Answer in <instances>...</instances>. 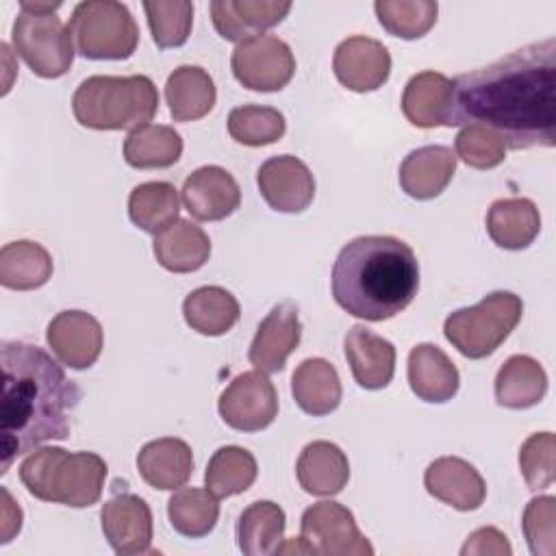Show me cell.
<instances>
[{
    "label": "cell",
    "instance_id": "cell-26",
    "mask_svg": "<svg viewBox=\"0 0 556 556\" xmlns=\"http://www.w3.org/2000/svg\"><path fill=\"white\" fill-rule=\"evenodd\" d=\"M159 265L174 274H191L211 256L208 235L189 219H176L172 226L154 235L152 243Z\"/></svg>",
    "mask_w": 556,
    "mask_h": 556
},
{
    "label": "cell",
    "instance_id": "cell-2",
    "mask_svg": "<svg viewBox=\"0 0 556 556\" xmlns=\"http://www.w3.org/2000/svg\"><path fill=\"white\" fill-rule=\"evenodd\" d=\"M0 473L48 441L67 439L80 389L41 348L4 341L2 350Z\"/></svg>",
    "mask_w": 556,
    "mask_h": 556
},
{
    "label": "cell",
    "instance_id": "cell-8",
    "mask_svg": "<svg viewBox=\"0 0 556 556\" xmlns=\"http://www.w3.org/2000/svg\"><path fill=\"white\" fill-rule=\"evenodd\" d=\"M67 28L78 54L93 61L128 59L139 43V28L132 13L115 0L78 2Z\"/></svg>",
    "mask_w": 556,
    "mask_h": 556
},
{
    "label": "cell",
    "instance_id": "cell-4",
    "mask_svg": "<svg viewBox=\"0 0 556 556\" xmlns=\"http://www.w3.org/2000/svg\"><path fill=\"white\" fill-rule=\"evenodd\" d=\"M106 463L93 452H67L63 447H39L20 465L26 491L43 502L85 508L100 500Z\"/></svg>",
    "mask_w": 556,
    "mask_h": 556
},
{
    "label": "cell",
    "instance_id": "cell-43",
    "mask_svg": "<svg viewBox=\"0 0 556 556\" xmlns=\"http://www.w3.org/2000/svg\"><path fill=\"white\" fill-rule=\"evenodd\" d=\"M554 519H556V497L541 495L528 502L521 519V528L528 541V547L534 556H552L556 549L554 539Z\"/></svg>",
    "mask_w": 556,
    "mask_h": 556
},
{
    "label": "cell",
    "instance_id": "cell-32",
    "mask_svg": "<svg viewBox=\"0 0 556 556\" xmlns=\"http://www.w3.org/2000/svg\"><path fill=\"white\" fill-rule=\"evenodd\" d=\"M50 252L28 239L4 243L0 250V285L13 291H33L52 278Z\"/></svg>",
    "mask_w": 556,
    "mask_h": 556
},
{
    "label": "cell",
    "instance_id": "cell-18",
    "mask_svg": "<svg viewBox=\"0 0 556 556\" xmlns=\"http://www.w3.org/2000/svg\"><path fill=\"white\" fill-rule=\"evenodd\" d=\"M291 11V2L278 0H215L211 20L219 37L243 43L278 26Z\"/></svg>",
    "mask_w": 556,
    "mask_h": 556
},
{
    "label": "cell",
    "instance_id": "cell-12",
    "mask_svg": "<svg viewBox=\"0 0 556 556\" xmlns=\"http://www.w3.org/2000/svg\"><path fill=\"white\" fill-rule=\"evenodd\" d=\"M263 200L278 213H302L315 198V178L293 154L267 159L256 172Z\"/></svg>",
    "mask_w": 556,
    "mask_h": 556
},
{
    "label": "cell",
    "instance_id": "cell-39",
    "mask_svg": "<svg viewBox=\"0 0 556 556\" xmlns=\"http://www.w3.org/2000/svg\"><path fill=\"white\" fill-rule=\"evenodd\" d=\"M374 11L389 35L419 39L437 24L439 4L432 0H378Z\"/></svg>",
    "mask_w": 556,
    "mask_h": 556
},
{
    "label": "cell",
    "instance_id": "cell-36",
    "mask_svg": "<svg viewBox=\"0 0 556 556\" xmlns=\"http://www.w3.org/2000/svg\"><path fill=\"white\" fill-rule=\"evenodd\" d=\"M256 473L258 465L252 452L239 445H224L213 452L204 471V484L217 497H232L248 491Z\"/></svg>",
    "mask_w": 556,
    "mask_h": 556
},
{
    "label": "cell",
    "instance_id": "cell-16",
    "mask_svg": "<svg viewBox=\"0 0 556 556\" xmlns=\"http://www.w3.org/2000/svg\"><path fill=\"white\" fill-rule=\"evenodd\" d=\"M182 204L193 219L219 222L241 204V189L230 172L219 165H204L182 182Z\"/></svg>",
    "mask_w": 556,
    "mask_h": 556
},
{
    "label": "cell",
    "instance_id": "cell-40",
    "mask_svg": "<svg viewBox=\"0 0 556 556\" xmlns=\"http://www.w3.org/2000/svg\"><path fill=\"white\" fill-rule=\"evenodd\" d=\"M152 39L159 48H178L187 43L193 26V4L187 0L143 2Z\"/></svg>",
    "mask_w": 556,
    "mask_h": 556
},
{
    "label": "cell",
    "instance_id": "cell-11",
    "mask_svg": "<svg viewBox=\"0 0 556 556\" xmlns=\"http://www.w3.org/2000/svg\"><path fill=\"white\" fill-rule=\"evenodd\" d=\"M219 417L239 432L265 430L278 415V393L265 371H243L222 391Z\"/></svg>",
    "mask_w": 556,
    "mask_h": 556
},
{
    "label": "cell",
    "instance_id": "cell-25",
    "mask_svg": "<svg viewBox=\"0 0 556 556\" xmlns=\"http://www.w3.org/2000/svg\"><path fill=\"white\" fill-rule=\"evenodd\" d=\"M300 486L317 497L341 493L350 480V463L345 452L330 441L308 443L295 463Z\"/></svg>",
    "mask_w": 556,
    "mask_h": 556
},
{
    "label": "cell",
    "instance_id": "cell-6",
    "mask_svg": "<svg viewBox=\"0 0 556 556\" xmlns=\"http://www.w3.org/2000/svg\"><path fill=\"white\" fill-rule=\"evenodd\" d=\"M61 2H20L11 41L15 52L41 78H61L74 63V39L56 17Z\"/></svg>",
    "mask_w": 556,
    "mask_h": 556
},
{
    "label": "cell",
    "instance_id": "cell-30",
    "mask_svg": "<svg viewBox=\"0 0 556 556\" xmlns=\"http://www.w3.org/2000/svg\"><path fill=\"white\" fill-rule=\"evenodd\" d=\"M547 393V374L526 354L506 358L495 376V402L510 410H523L536 406Z\"/></svg>",
    "mask_w": 556,
    "mask_h": 556
},
{
    "label": "cell",
    "instance_id": "cell-41",
    "mask_svg": "<svg viewBox=\"0 0 556 556\" xmlns=\"http://www.w3.org/2000/svg\"><path fill=\"white\" fill-rule=\"evenodd\" d=\"M454 148L456 156L473 169H491L506 159L502 137L482 126H463L456 135Z\"/></svg>",
    "mask_w": 556,
    "mask_h": 556
},
{
    "label": "cell",
    "instance_id": "cell-34",
    "mask_svg": "<svg viewBox=\"0 0 556 556\" xmlns=\"http://www.w3.org/2000/svg\"><path fill=\"white\" fill-rule=\"evenodd\" d=\"M182 154V137L163 124H146L128 132L124 161L135 169L172 167Z\"/></svg>",
    "mask_w": 556,
    "mask_h": 556
},
{
    "label": "cell",
    "instance_id": "cell-35",
    "mask_svg": "<svg viewBox=\"0 0 556 556\" xmlns=\"http://www.w3.org/2000/svg\"><path fill=\"white\" fill-rule=\"evenodd\" d=\"M178 189L172 182H141L128 195V217L143 232L159 235L178 219Z\"/></svg>",
    "mask_w": 556,
    "mask_h": 556
},
{
    "label": "cell",
    "instance_id": "cell-5",
    "mask_svg": "<svg viewBox=\"0 0 556 556\" xmlns=\"http://www.w3.org/2000/svg\"><path fill=\"white\" fill-rule=\"evenodd\" d=\"M80 126L93 130H128L146 126L159 111L156 85L143 76H89L72 96Z\"/></svg>",
    "mask_w": 556,
    "mask_h": 556
},
{
    "label": "cell",
    "instance_id": "cell-19",
    "mask_svg": "<svg viewBox=\"0 0 556 556\" xmlns=\"http://www.w3.org/2000/svg\"><path fill=\"white\" fill-rule=\"evenodd\" d=\"M424 486L434 500L456 510H476L486 497V484L480 471L458 456L432 460L424 473Z\"/></svg>",
    "mask_w": 556,
    "mask_h": 556
},
{
    "label": "cell",
    "instance_id": "cell-17",
    "mask_svg": "<svg viewBox=\"0 0 556 556\" xmlns=\"http://www.w3.org/2000/svg\"><path fill=\"white\" fill-rule=\"evenodd\" d=\"M46 341L63 365L70 369H87L102 352L104 332L91 313L61 311L48 324Z\"/></svg>",
    "mask_w": 556,
    "mask_h": 556
},
{
    "label": "cell",
    "instance_id": "cell-29",
    "mask_svg": "<svg viewBox=\"0 0 556 556\" xmlns=\"http://www.w3.org/2000/svg\"><path fill=\"white\" fill-rule=\"evenodd\" d=\"M165 100L174 122H195L213 111L217 89L206 70L180 65L167 76Z\"/></svg>",
    "mask_w": 556,
    "mask_h": 556
},
{
    "label": "cell",
    "instance_id": "cell-23",
    "mask_svg": "<svg viewBox=\"0 0 556 556\" xmlns=\"http://www.w3.org/2000/svg\"><path fill=\"white\" fill-rule=\"evenodd\" d=\"M408 384L419 400L443 404L456 395L460 376L439 345L419 343L408 352Z\"/></svg>",
    "mask_w": 556,
    "mask_h": 556
},
{
    "label": "cell",
    "instance_id": "cell-13",
    "mask_svg": "<svg viewBox=\"0 0 556 556\" xmlns=\"http://www.w3.org/2000/svg\"><path fill=\"white\" fill-rule=\"evenodd\" d=\"M102 532L119 556L148 554L152 549V510L148 502L135 493H122L102 504Z\"/></svg>",
    "mask_w": 556,
    "mask_h": 556
},
{
    "label": "cell",
    "instance_id": "cell-28",
    "mask_svg": "<svg viewBox=\"0 0 556 556\" xmlns=\"http://www.w3.org/2000/svg\"><path fill=\"white\" fill-rule=\"evenodd\" d=\"M486 232L504 250H523L541 232V215L528 198H502L486 211Z\"/></svg>",
    "mask_w": 556,
    "mask_h": 556
},
{
    "label": "cell",
    "instance_id": "cell-1",
    "mask_svg": "<svg viewBox=\"0 0 556 556\" xmlns=\"http://www.w3.org/2000/svg\"><path fill=\"white\" fill-rule=\"evenodd\" d=\"M447 126H482L510 150L556 143V39L458 74Z\"/></svg>",
    "mask_w": 556,
    "mask_h": 556
},
{
    "label": "cell",
    "instance_id": "cell-3",
    "mask_svg": "<svg viewBox=\"0 0 556 556\" xmlns=\"http://www.w3.org/2000/svg\"><path fill=\"white\" fill-rule=\"evenodd\" d=\"M332 298L352 317L384 321L402 313L419 289L413 248L389 235L356 237L332 265Z\"/></svg>",
    "mask_w": 556,
    "mask_h": 556
},
{
    "label": "cell",
    "instance_id": "cell-21",
    "mask_svg": "<svg viewBox=\"0 0 556 556\" xmlns=\"http://www.w3.org/2000/svg\"><path fill=\"white\" fill-rule=\"evenodd\" d=\"M456 172V154L447 146H421L402 161L400 187L415 200H432L445 191Z\"/></svg>",
    "mask_w": 556,
    "mask_h": 556
},
{
    "label": "cell",
    "instance_id": "cell-37",
    "mask_svg": "<svg viewBox=\"0 0 556 556\" xmlns=\"http://www.w3.org/2000/svg\"><path fill=\"white\" fill-rule=\"evenodd\" d=\"M167 517L178 534L189 539L206 536L219 519L217 495L208 489L180 486L167 502Z\"/></svg>",
    "mask_w": 556,
    "mask_h": 556
},
{
    "label": "cell",
    "instance_id": "cell-24",
    "mask_svg": "<svg viewBox=\"0 0 556 556\" xmlns=\"http://www.w3.org/2000/svg\"><path fill=\"white\" fill-rule=\"evenodd\" d=\"M137 469L143 482L152 489L174 491L191 478L193 452L182 439H154L139 450Z\"/></svg>",
    "mask_w": 556,
    "mask_h": 556
},
{
    "label": "cell",
    "instance_id": "cell-45",
    "mask_svg": "<svg viewBox=\"0 0 556 556\" xmlns=\"http://www.w3.org/2000/svg\"><path fill=\"white\" fill-rule=\"evenodd\" d=\"M2 497H4V506H2V543H9L13 539V534L20 532L22 528V510L17 504H13L11 493L7 489H2Z\"/></svg>",
    "mask_w": 556,
    "mask_h": 556
},
{
    "label": "cell",
    "instance_id": "cell-10",
    "mask_svg": "<svg viewBox=\"0 0 556 556\" xmlns=\"http://www.w3.org/2000/svg\"><path fill=\"white\" fill-rule=\"evenodd\" d=\"M230 67L245 89L280 91L295 74V56L282 39L261 35L237 43L230 56Z\"/></svg>",
    "mask_w": 556,
    "mask_h": 556
},
{
    "label": "cell",
    "instance_id": "cell-38",
    "mask_svg": "<svg viewBox=\"0 0 556 556\" xmlns=\"http://www.w3.org/2000/svg\"><path fill=\"white\" fill-rule=\"evenodd\" d=\"M287 130L285 115L274 106L243 104L230 111L228 132L230 137L248 148L271 146L282 139Z\"/></svg>",
    "mask_w": 556,
    "mask_h": 556
},
{
    "label": "cell",
    "instance_id": "cell-27",
    "mask_svg": "<svg viewBox=\"0 0 556 556\" xmlns=\"http://www.w3.org/2000/svg\"><path fill=\"white\" fill-rule=\"evenodd\" d=\"M295 404L313 417L330 415L341 404V380L334 365L326 358H304L291 376Z\"/></svg>",
    "mask_w": 556,
    "mask_h": 556
},
{
    "label": "cell",
    "instance_id": "cell-7",
    "mask_svg": "<svg viewBox=\"0 0 556 556\" xmlns=\"http://www.w3.org/2000/svg\"><path fill=\"white\" fill-rule=\"evenodd\" d=\"M523 302L510 291H493L478 304L458 308L443 324L445 339L467 358L493 354L517 328Z\"/></svg>",
    "mask_w": 556,
    "mask_h": 556
},
{
    "label": "cell",
    "instance_id": "cell-15",
    "mask_svg": "<svg viewBox=\"0 0 556 556\" xmlns=\"http://www.w3.org/2000/svg\"><path fill=\"white\" fill-rule=\"evenodd\" d=\"M300 339H302V324L298 315V304L291 300L280 302L258 324L248 358L258 371H265V374L282 371L287 365V358L300 345Z\"/></svg>",
    "mask_w": 556,
    "mask_h": 556
},
{
    "label": "cell",
    "instance_id": "cell-14",
    "mask_svg": "<svg viewBox=\"0 0 556 556\" xmlns=\"http://www.w3.org/2000/svg\"><path fill=\"white\" fill-rule=\"evenodd\" d=\"M332 70L337 80L350 91H376L389 80L391 54L378 39L354 35L334 48Z\"/></svg>",
    "mask_w": 556,
    "mask_h": 556
},
{
    "label": "cell",
    "instance_id": "cell-44",
    "mask_svg": "<svg viewBox=\"0 0 556 556\" xmlns=\"http://www.w3.org/2000/svg\"><path fill=\"white\" fill-rule=\"evenodd\" d=\"M463 556H471V554H495V556H510L513 547L506 539L504 532H500L497 528H480L476 532H471L465 541V545L460 547Z\"/></svg>",
    "mask_w": 556,
    "mask_h": 556
},
{
    "label": "cell",
    "instance_id": "cell-33",
    "mask_svg": "<svg viewBox=\"0 0 556 556\" xmlns=\"http://www.w3.org/2000/svg\"><path fill=\"white\" fill-rule=\"evenodd\" d=\"M285 510L269 500L252 502L237 519V543L245 556L276 554L285 539Z\"/></svg>",
    "mask_w": 556,
    "mask_h": 556
},
{
    "label": "cell",
    "instance_id": "cell-22",
    "mask_svg": "<svg viewBox=\"0 0 556 556\" xmlns=\"http://www.w3.org/2000/svg\"><path fill=\"white\" fill-rule=\"evenodd\" d=\"M454 80L441 72L415 74L402 93V113L417 128L447 126L452 113Z\"/></svg>",
    "mask_w": 556,
    "mask_h": 556
},
{
    "label": "cell",
    "instance_id": "cell-20",
    "mask_svg": "<svg viewBox=\"0 0 556 556\" xmlns=\"http://www.w3.org/2000/svg\"><path fill=\"white\" fill-rule=\"evenodd\" d=\"M345 358L358 387L367 391L384 389L395 374V348L363 324L348 330L343 341Z\"/></svg>",
    "mask_w": 556,
    "mask_h": 556
},
{
    "label": "cell",
    "instance_id": "cell-9",
    "mask_svg": "<svg viewBox=\"0 0 556 556\" xmlns=\"http://www.w3.org/2000/svg\"><path fill=\"white\" fill-rule=\"evenodd\" d=\"M304 554L319 556H371L374 547L358 530L350 508L326 500L308 506L300 519Z\"/></svg>",
    "mask_w": 556,
    "mask_h": 556
},
{
    "label": "cell",
    "instance_id": "cell-42",
    "mask_svg": "<svg viewBox=\"0 0 556 556\" xmlns=\"http://www.w3.org/2000/svg\"><path fill=\"white\" fill-rule=\"evenodd\" d=\"M554 434L534 432L519 447V469L532 491H541L554 484Z\"/></svg>",
    "mask_w": 556,
    "mask_h": 556
},
{
    "label": "cell",
    "instance_id": "cell-31",
    "mask_svg": "<svg viewBox=\"0 0 556 556\" xmlns=\"http://www.w3.org/2000/svg\"><path fill=\"white\" fill-rule=\"evenodd\" d=\"M182 315L191 330L206 337H219L239 321L241 308L237 298L228 289L208 285L193 289L185 298Z\"/></svg>",
    "mask_w": 556,
    "mask_h": 556
}]
</instances>
